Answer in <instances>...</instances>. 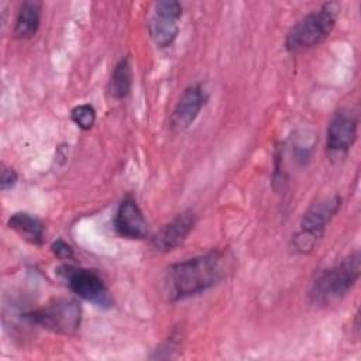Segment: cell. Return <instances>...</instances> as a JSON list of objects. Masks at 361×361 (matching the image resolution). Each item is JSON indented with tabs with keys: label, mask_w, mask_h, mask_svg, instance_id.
<instances>
[{
	"label": "cell",
	"mask_w": 361,
	"mask_h": 361,
	"mask_svg": "<svg viewBox=\"0 0 361 361\" xmlns=\"http://www.w3.org/2000/svg\"><path fill=\"white\" fill-rule=\"evenodd\" d=\"M224 254L219 250L175 262L164 275V292L169 302H179L216 286L226 275Z\"/></svg>",
	"instance_id": "1"
},
{
	"label": "cell",
	"mask_w": 361,
	"mask_h": 361,
	"mask_svg": "<svg viewBox=\"0 0 361 361\" xmlns=\"http://www.w3.org/2000/svg\"><path fill=\"white\" fill-rule=\"evenodd\" d=\"M361 274V254L350 252L340 262L320 271L309 289V300L314 306H330L340 302L355 286Z\"/></svg>",
	"instance_id": "2"
},
{
	"label": "cell",
	"mask_w": 361,
	"mask_h": 361,
	"mask_svg": "<svg viewBox=\"0 0 361 361\" xmlns=\"http://www.w3.org/2000/svg\"><path fill=\"white\" fill-rule=\"evenodd\" d=\"M340 11L341 4L338 1H327L302 17L286 32L285 49L298 55L324 42L334 30Z\"/></svg>",
	"instance_id": "3"
},
{
	"label": "cell",
	"mask_w": 361,
	"mask_h": 361,
	"mask_svg": "<svg viewBox=\"0 0 361 361\" xmlns=\"http://www.w3.org/2000/svg\"><path fill=\"white\" fill-rule=\"evenodd\" d=\"M341 203L343 200L338 195H333L313 203L303 213L299 231L292 235V250L298 254H309L313 251L319 240L323 237L327 224L338 213Z\"/></svg>",
	"instance_id": "4"
},
{
	"label": "cell",
	"mask_w": 361,
	"mask_h": 361,
	"mask_svg": "<svg viewBox=\"0 0 361 361\" xmlns=\"http://www.w3.org/2000/svg\"><path fill=\"white\" fill-rule=\"evenodd\" d=\"M24 317L48 331L71 336L80 329L82 306L76 299L58 298L39 309L25 313Z\"/></svg>",
	"instance_id": "5"
},
{
	"label": "cell",
	"mask_w": 361,
	"mask_h": 361,
	"mask_svg": "<svg viewBox=\"0 0 361 361\" xmlns=\"http://www.w3.org/2000/svg\"><path fill=\"white\" fill-rule=\"evenodd\" d=\"M56 274L80 299L100 309H109L114 305V299L97 271L65 264L56 269Z\"/></svg>",
	"instance_id": "6"
},
{
	"label": "cell",
	"mask_w": 361,
	"mask_h": 361,
	"mask_svg": "<svg viewBox=\"0 0 361 361\" xmlns=\"http://www.w3.org/2000/svg\"><path fill=\"white\" fill-rule=\"evenodd\" d=\"M358 116L350 109L334 113L327 127L326 149L331 155H345L357 140Z\"/></svg>",
	"instance_id": "7"
},
{
	"label": "cell",
	"mask_w": 361,
	"mask_h": 361,
	"mask_svg": "<svg viewBox=\"0 0 361 361\" xmlns=\"http://www.w3.org/2000/svg\"><path fill=\"white\" fill-rule=\"evenodd\" d=\"M207 100H209V93L206 92L202 83L196 82L185 87L171 113L169 127L173 131L188 130L199 117Z\"/></svg>",
	"instance_id": "8"
},
{
	"label": "cell",
	"mask_w": 361,
	"mask_h": 361,
	"mask_svg": "<svg viewBox=\"0 0 361 361\" xmlns=\"http://www.w3.org/2000/svg\"><path fill=\"white\" fill-rule=\"evenodd\" d=\"M113 226L116 233L127 240H145L149 237L148 221L133 196H126L114 214Z\"/></svg>",
	"instance_id": "9"
},
{
	"label": "cell",
	"mask_w": 361,
	"mask_h": 361,
	"mask_svg": "<svg viewBox=\"0 0 361 361\" xmlns=\"http://www.w3.org/2000/svg\"><path fill=\"white\" fill-rule=\"evenodd\" d=\"M195 224L196 214L193 210L188 209L176 214L151 237V247L158 252H169L178 248L188 238Z\"/></svg>",
	"instance_id": "10"
},
{
	"label": "cell",
	"mask_w": 361,
	"mask_h": 361,
	"mask_svg": "<svg viewBox=\"0 0 361 361\" xmlns=\"http://www.w3.org/2000/svg\"><path fill=\"white\" fill-rule=\"evenodd\" d=\"M41 13H42V3L37 0H25L20 4L13 34L17 39H31L39 28L41 24Z\"/></svg>",
	"instance_id": "11"
},
{
	"label": "cell",
	"mask_w": 361,
	"mask_h": 361,
	"mask_svg": "<svg viewBox=\"0 0 361 361\" xmlns=\"http://www.w3.org/2000/svg\"><path fill=\"white\" fill-rule=\"evenodd\" d=\"M7 226L31 245L41 247L44 244L45 226L38 217L27 212H16L8 217Z\"/></svg>",
	"instance_id": "12"
},
{
	"label": "cell",
	"mask_w": 361,
	"mask_h": 361,
	"mask_svg": "<svg viewBox=\"0 0 361 361\" xmlns=\"http://www.w3.org/2000/svg\"><path fill=\"white\" fill-rule=\"evenodd\" d=\"M133 89V65L130 56H123L113 68L107 93L114 100H124L130 96Z\"/></svg>",
	"instance_id": "13"
},
{
	"label": "cell",
	"mask_w": 361,
	"mask_h": 361,
	"mask_svg": "<svg viewBox=\"0 0 361 361\" xmlns=\"http://www.w3.org/2000/svg\"><path fill=\"white\" fill-rule=\"evenodd\" d=\"M148 32L157 47L168 48L175 42L179 34V25L176 20L154 14L148 21Z\"/></svg>",
	"instance_id": "14"
},
{
	"label": "cell",
	"mask_w": 361,
	"mask_h": 361,
	"mask_svg": "<svg viewBox=\"0 0 361 361\" xmlns=\"http://www.w3.org/2000/svg\"><path fill=\"white\" fill-rule=\"evenodd\" d=\"M97 114L92 104H78L71 110V120L83 131H89L96 123Z\"/></svg>",
	"instance_id": "15"
},
{
	"label": "cell",
	"mask_w": 361,
	"mask_h": 361,
	"mask_svg": "<svg viewBox=\"0 0 361 361\" xmlns=\"http://www.w3.org/2000/svg\"><path fill=\"white\" fill-rule=\"evenodd\" d=\"M154 14L178 21L183 14V6L175 0H162L154 4Z\"/></svg>",
	"instance_id": "16"
},
{
	"label": "cell",
	"mask_w": 361,
	"mask_h": 361,
	"mask_svg": "<svg viewBox=\"0 0 361 361\" xmlns=\"http://www.w3.org/2000/svg\"><path fill=\"white\" fill-rule=\"evenodd\" d=\"M51 251L52 254L61 259V261H69V259H73L75 257V252H73V248L71 244H68L65 240L62 238H58L56 241L52 243L51 245Z\"/></svg>",
	"instance_id": "17"
},
{
	"label": "cell",
	"mask_w": 361,
	"mask_h": 361,
	"mask_svg": "<svg viewBox=\"0 0 361 361\" xmlns=\"http://www.w3.org/2000/svg\"><path fill=\"white\" fill-rule=\"evenodd\" d=\"M17 180H18V173L16 172V169L3 164L1 165V173H0V189L3 192H6V190L14 188Z\"/></svg>",
	"instance_id": "18"
}]
</instances>
